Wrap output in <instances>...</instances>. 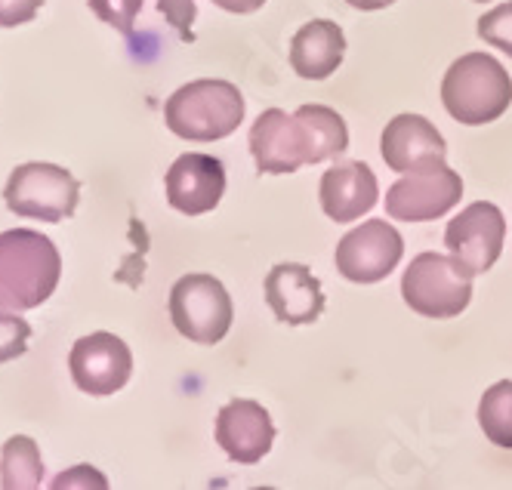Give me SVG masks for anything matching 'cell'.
<instances>
[{"label":"cell","mask_w":512,"mask_h":490,"mask_svg":"<svg viewBox=\"0 0 512 490\" xmlns=\"http://www.w3.org/2000/svg\"><path fill=\"white\" fill-rule=\"evenodd\" d=\"M294 115L306 124L312 139V164L340 158L349 148V130L346 121L327 105H300Z\"/></svg>","instance_id":"obj_18"},{"label":"cell","mask_w":512,"mask_h":490,"mask_svg":"<svg viewBox=\"0 0 512 490\" xmlns=\"http://www.w3.org/2000/svg\"><path fill=\"white\" fill-rule=\"evenodd\" d=\"M445 152H448L445 136L420 115L392 118L380 139V155H383L386 167L395 173L417 170L429 161L445 158Z\"/></svg>","instance_id":"obj_16"},{"label":"cell","mask_w":512,"mask_h":490,"mask_svg":"<svg viewBox=\"0 0 512 490\" xmlns=\"http://www.w3.org/2000/svg\"><path fill=\"white\" fill-rule=\"evenodd\" d=\"M266 303L281 324H315L324 312V290L300 262H281L266 275Z\"/></svg>","instance_id":"obj_14"},{"label":"cell","mask_w":512,"mask_h":490,"mask_svg":"<svg viewBox=\"0 0 512 490\" xmlns=\"http://www.w3.org/2000/svg\"><path fill=\"white\" fill-rule=\"evenodd\" d=\"M226 195V167L213 155H182L167 170V201L186 216L216 210Z\"/></svg>","instance_id":"obj_13"},{"label":"cell","mask_w":512,"mask_h":490,"mask_svg":"<svg viewBox=\"0 0 512 490\" xmlns=\"http://www.w3.org/2000/svg\"><path fill=\"white\" fill-rule=\"evenodd\" d=\"M90 10L105 22L118 28L121 34H133V25H136V16L142 10V0H90Z\"/></svg>","instance_id":"obj_23"},{"label":"cell","mask_w":512,"mask_h":490,"mask_svg":"<svg viewBox=\"0 0 512 490\" xmlns=\"http://www.w3.org/2000/svg\"><path fill=\"white\" fill-rule=\"evenodd\" d=\"M213 4L226 13H256L266 0H213Z\"/></svg>","instance_id":"obj_27"},{"label":"cell","mask_w":512,"mask_h":490,"mask_svg":"<svg viewBox=\"0 0 512 490\" xmlns=\"http://www.w3.org/2000/svg\"><path fill=\"white\" fill-rule=\"evenodd\" d=\"M405 241L386 219H368L337 244V272L352 284H377L395 272Z\"/></svg>","instance_id":"obj_8"},{"label":"cell","mask_w":512,"mask_h":490,"mask_svg":"<svg viewBox=\"0 0 512 490\" xmlns=\"http://www.w3.org/2000/svg\"><path fill=\"white\" fill-rule=\"evenodd\" d=\"M62 275L56 244L31 229L0 235V306L28 312L44 306Z\"/></svg>","instance_id":"obj_1"},{"label":"cell","mask_w":512,"mask_h":490,"mask_svg":"<svg viewBox=\"0 0 512 490\" xmlns=\"http://www.w3.org/2000/svg\"><path fill=\"white\" fill-rule=\"evenodd\" d=\"M235 309L229 290L213 275H186L170 290L173 327L198 346L219 343L232 327Z\"/></svg>","instance_id":"obj_5"},{"label":"cell","mask_w":512,"mask_h":490,"mask_svg":"<svg viewBox=\"0 0 512 490\" xmlns=\"http://www.w3.org/2000/svg\"><path fill=\"white\" fill-rule=\"evenodd\" d=\"M346 4L355 10H364V13H374V10H386L389 4H395V0H346Z\"/></svg>","instance_id":"obj_28"},{"label":"cell","mask_w":512,"mask_h":490,"mask_svg":"<svg viewBox=\"0 0 512 490\" xmlns=\"http://www.w3.org/2000/svg\"><path fill=\"white\" fill-rule=\"evenodd\" d=\"M28 339H31V324L19 318V312L0 306V364L25 355Z\"/></svg>","instance_id":"obj_21"},{"label":"cell","mask_w":512,"mask_h":490,"mask_svg":"<svg viewBox=\"0 0 512 490\" xmlns=\"http://www.w3.org/2000/svg\"><path fill=\"white\" fill-rule=\"evenodd\" d=\"M346 56V34L331 19L306 22L290 41V65L306 81H324L340 68Z\"/></svg>","instance_id":"obj_17"},{"label":"cell","mask_w":512,"mask_h":490,"mask_svg":"<svg viewBox=\"0 0 512 490\" xmlns=\"http://www.w3.org/2000/svg\"><path fill=\"white\" fill-rule=\"evenodd\" d=\"M44 481L41 450L28 435H13L0 450V484L4 490H34Z\"/></svg>","instance_id":"obj_19"},{"label":"cell","mask_w":512,"mask_h":490,"mask_svg":"<svg viewBox=\"0 0 512 490\" xmlns=\"http://www.w3.org/2000/svg\"><path fill=\"white\" fill-rule=\"evenodd\" d=\"M56 490L62 487H108V481L93 469V466H75V469H68L65 475H59L53 481Z\"/></svg>","instance_id":"obj_26"},{"label":"cell","mask_w":512,"mask_h":490,"mask_svg":"<svg viewBox=\"0 0 512 490\" xmlns=\"http://www.w3.org/2000/svg\"><path fill=\"white\" fill-rule=\"evenodd\" d=\"M463 198V179L445 164V158L408 170L389 192L386 213L398 222H429L445 216Z\"/></svg>","instance_id":"obj_7"},{"label":"cell","mask_w":512,"mask_h":490,"mask_svg":"<svg viewBox=\"0 0 512 490\" xmlns=\"http://www.w3.org/2000/svg\"><path fill=\"white\" fill-rule=\"evenodd\" d=\"M81 185L65 167L56 164H22L4 185V201L16 216L62 222L78 210Z\"/></svg>","instance_id":"obj_6"},{"label":"cell","mask_w":512,"mask_h":490,"mask_svg":"<svg viewBox=\"0 0 512 490\" xmlns=\"http://www.w3.org/2000/svg\"><path fill=\"white\" fill-rule=\"evenodd\" d=\"M250 155L260 173H297L300 167L312 164L309 130L297 115L269 108L250 127Z\"/></svg>","instance_id":"obj_10"},{"label":"cell","mask_w":512,"mask_h":490,"mask_svg":"<svg viewBox=\"0 0 512 490\" xmlns=\"http://www.w3.org/2000/svg\"><path fill=\"white\" fill-rule=\"evenodd\" d=\"M321 210L337 225H349L361 219L380 201V185L374 170L364 161H343L321 176Z\"/></svg>","instance_id":"obj_15"},{"label":"cell","mask_w":512,"mask_h":490,"mask_svg":"<svg viewBox=\"0 0 512 490\" xmlns=\"http://www.w3.org/2000/svg\"><path fill=\"white\" fill-rule=\"evenodd\" d=\"M44 0H0V28H16L38 16Z\"/></svg>","instance_id":"obj_25"},{"label":"cell","mask_w":512,"mask_h":490,"mask_svg":"<svg viewBox=\"0 0 512 490\" xmlns=\"http://www.w3.org/2000/svg\"><path fill=\"white\" fill-rule=\"evenodd\" d=\"M479 37L485 44L512 56V0L509 4L494 7L491 13H485L479 19Z\"/></svg>","instance_id":"obj_22"},{"label":"cell","mask_w":512,"mask_h":490,"mask_svg":"<svg viewBox=\"0 0 512 490\" xmlns=\"http://www.w3.org/2000/svg\"><path fill=\"white\" fill-rule=\"evenodd\" d=\"M68 367H71V380H75L81 392L93 398H105L127 386L133 373V355L121 336L99 330V333L81 336L78 343L71 346Z\"/></svg>","instance_id":"obj_9"},{"label":"cell","mask_w":512,"mask_h":490,"mask_svg":"<svg viewBox=\"0 0 512 490\" xmlns=\"http://www.w3.org/2000/svg\"><path fill=\"white\" fill-rule=\"evenodd\" d=\"M442 102L463 127H482L506 115L512 102V78L488 53L460 56L442 81Z\"/></svg>","instance_id":"obj_2"},{"label":"cell","mask_w":512,"mask_h":490,"mask_svg":"<svg viewBox=\"0 0 512 490\" xmlns=\"http://www.w3.org/2000/svg\"><path fill=\"white\" fill-rule=\"evenodd\" d=\"M503 241H506V219L488 201L466 207L457 219H451L445 232V247L472 275H485L494 266L503 253Z\"/></svg>","instance_id":"obj_11"},{"label":"cell","mask_w":512,"mask_h":490,"mask_svg":"<svg viewBox=\"0 0 512 490\" xmlns=\"http://www.w3.org/2000/svg\"><path fill=\"white\" fill-rule=\"evenodd\" d=\"M164 121L179 139H226L244 121V96L229 81H192L167 99Z\"/></svg>","instance_id":"obj_3"},{"label":"cell","mask_w":512,"mask_h":490,"mask_svg":"<svg viewBox=\"0 0 512 490\" xmlns=\"http://www.w3.org/2000/svg\"><path fill=\"white\" fill-rule=\"evenodd\" d=\"M401 296L423 318H457L472 299V272L457 256L420 253L401 278Z\"/></svg>","instance_id":"obj_4"},{"label":"cell","mask_w":512,"mask_h":490,"mask_svg":"<svg viewBox=\"0 0 512 490\" xmlns=\"http://www.w3.org/2000/svg\"><path fill=\"white\" fill-rule=\"evenodd\" d=\"M158 10L164 13V19L179 31L182 41H195V16H198V7L195 0H158Z\"/></svg>","instance_id":"obj_24"},{"label":"cell","mask_w":512,"mask_h":490,"mask_svg":"<svg viewBox=\"0 0 512 490\" xmlns=\"http://www.w3.org/2000/svg\"><path fill=\"white\" fill-rule=\"evenodd\" d=\"M479 423L491 444L512 450V383L509 380L485 392L479 404Z\"/></svg>","instance_id":"obj_20"},{"label":"cell","mask_w":512,"mask_h":490,"mask_svg":"<svg viewBox=\"0 0 512 490\" xmlns=\"http://www.w3.org/2000/svg\"><path fill=\"white\" fill-rule=\"evenodd\" d=\"M475 4H491V0H475Z\"/></svg>","instance_id":"obj_29"},{"label":"cell","mask_w":512,"mask_h":490,"mask_svg":"<svg viewBox=\"0 0 512 490\" xmlns=\"http://www.w3.org/2000/svg\"><path fill=\"white\" fill-rule=\"evenodd\" d=\"M216 444L235 463H260L275 444V423L269 410L247 398L229 401L216 417Z\"/></svg>","instance_id":"obj_12"}]
</instances>
